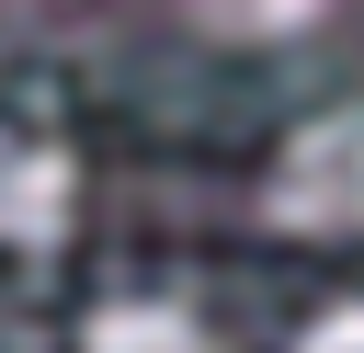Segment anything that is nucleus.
Returning <instances> with one entry per match:
<instances>
[{"instance_id":"nucleus-1","label":"nucleus","mask_w":364,"mask_h":353,"mask_svg":"<svg viewBox=\"0 0 364 353\" xmlns=\"http://www.w3.org/2000/svg\"><path fill=\"white\" fill-rule=\"evenodd\" d=\"M262 216L296 239H364V114H318L262 171Z\"/></svg>"},{"instance_id":"nucleus-2","label":"nucleus","mask_w":364,"mask_h":353,"mask_svg":"<svg viewBox=\"0 0 364 353\" xmlns=\"http://www.w3.org/2000/svg\"><path fill=\"white\" fill-rule=\"evenodd\" d=\"M68 216H80V159L46 137L0 148V251H57Z\"/></svg>"},{"instance_id":"nucleus-3","label":"nucleus","mask_w":364,"mask_h":353,"mask_svg":"<svg viewBox=\"0 0 364 353\" xmlns=\"http://www.w3.org/2000/svg\"><path fill=\"white\" fill-rule=\"evenodd\" d=\"M80 353H228V342L193 307H171V296H125V307H102L80 330Z\"/></svg>"},{"instance_id":"nucleus-4","label":"nucleus","mask_w":364,"mask_h":353,"mask_svg":"<svg viewBox=\"0 0 364 353\" xmlns=\"http://www.w3.org/2000/svg\"><path fill=\"white\" fill-rule=\"evenodd\" d=\"M296 353H364V296H341V307H318V330H307Z\"/></svg>"}]
</instances>
